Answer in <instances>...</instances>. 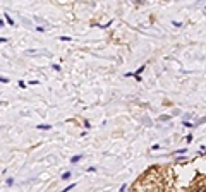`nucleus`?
Listing matches in <instances>:
<instances>
[{
  "label": "nucleus",
  "instance_id": "f257e3e1",
  "mask_svg": "<svg viewBox=\"0 0 206 192\" xmlns=\"http://www.w3.org/2000/svg\"><path fill=\"white\" fill-rule=\"evenodd\" d=\"M81 160H83V154H78V156H72L70 158V163H79Z\"/></svg>",
  "mask_w": 206,
  "mask_h": 192
},
{
  "label": "nucleus",
  "instance_id": "f03ea898",
  "mask_svg": "<svg viewBox=\"0 0 206 192\" xmlns=\"http://www.w3.org/2000/svg\"><path fill=\"white\" fill-rule=\"evenodd\" d=\"M39 131H50L52 129V125H48V123H41V125H38Z\"/></svg>",
  "mask_w": 206,
  "mask_h": 192
},
{
  "label": "nucleus",
  "instance_id": "7ed1b4c3",
  "mask_svg": "<svg viewBox=\"0 0 206 192\" xmlns=\"http://www.w3.org/2000/svg\"><path fill=\"white\" fill-rule=\"evenodd\" d=\"M70 175H72L70 172H65L64 175H62V180H69V178H70Z\"/></svg>",
  "mask_w": 206,
  "mask_h": 192
},
{
  "label": "nucleus",
  "instance_id": "20e7f679",
  "mask_svg": "<svg viewBox=\"0 0 206 192\" xmlns=\"http://www.w3.org/2000/svg\"><path fill=\"white\" fill-rule=\"evenodd\" d=\"M74 187H76V183H70V185H67V187H65V189H64L62 192H69V191H72Z\"/></svg>",
  "mask_w": 206,
  "mask_h": 192
},
{
  "label": "nucleus",
  "instance_id": "39448f33",
  "mask_svg": "<svg viewBox=\"0 0 206 192\" xmlns=\"http://www.w3.org/2000/svg\"><path fill=\"white\" fill-rule=\"evenodd\" d=\"M5 21H7V22H9L10 26H14V19H12V17H10V16H7V14H5Z\"/></svg>",
  "mask_w": 206,
  "mask_h": 192
},
{
  "label": "nucleus",
  "instance_id": "423d86ee",
  "mask_svg": "<svg viewBox=\"0 0 206 192\" xmlns=\"http://www.w3.org/2000/svg\"><path fill=\"white\" fill-rule=\"evenodd\" d=\"M59 40L60 41H72V38H70V36H60Z\"/></svg>",
  "mask_w": 206,
  "mask_h": 192
},
{
  "label": "nucleus",
  "instance_id": "0eeeda50",
  "mask_svg": "<svg viewBox=\"0 0 206 192\" xmlns=\"http://www.w3.org/2000/svg\"><path fill=\"white\" fill-rule=\"evenodd\" d=\"M143 72H144V67H139V69L136 71V76H139V74H143Z\"/></svg>",
  "mask_w": 206,
  "mask_h": 192
},
{
  "label": "nucleus",
  "instance_id": "6e6552de",
  "mask_svg": "<svg viewBox=\"0 0 206 192\" xmlns=\"http://www.w3.org/2000/svg\"><path fill=\"white\" fill-rule=\"evenodd\" d=\"M151 149H153V151H156V149H160V144H153V146H151Z\"/></svg>",
  "mask_w": 206,
  "mask_h": 192
},
{
  "label": "nucleus",
  "instance_id": "1a4fd4ad",
  "mask_svg": "<svg viewBox=\"0 0 206 192\" xmlns=\"http://www.w3.org/2000/svg\"><path fill=\"white\" fill-rule=\"evenodd\" d=\"M0 82H9V77H2L0 76Z\"/></svg>",
  "mask_w": 206,
  "mask_h": 192
},
{
  "label": "nucleus",
  "instance_id": "9d476101",
  "mask_svg": "<svg viewBox=\"0 0 206 192\" xmlns=\"http://www.w3.org/2000/svg\"><path fill=\"white\" fill-rule=\"evenodd\" d=\"M26 86H28V84H26V82H22V81H19V88H22V89H24V88H26Z\"/></svg>",
  "mask_w": 206,
  "mask_h": 192
},
{
  "label": "nucleus",
  "instance_id": "9b49d317",
  "mask_svg": "<svg viewBox=\"0 0 206 192\" xmlns=\"http://www.w3.org/2000/svg\"><path fill=\"white\" fill-rule=\"evenodd\" d=\"M36 31H38V33H43V31H45V28H43V26H38V28H36Z\"/></svg>",
  "mask_w": 206,
  "mask_h": 192
},
{
  "label": "nucleus",
  "instance_id": "f8f14e48",
  "mask_svg": "<svg viewBox=\"0 0 206 192\" xmlns=\"http://www.w3.org/2000/svg\"><path fill=\"white\" fill-rule=\"evenodd\" d=\"M52 67H53V69H55V71H60V65H59V64H53V65H52Z\"/></svg>",
  "mask_w": 206,
  "mask_h": 192
},
{
  "label": "nucleus",
  "instance_id": "ddd939ff",
  "mask_svg": "<svg viewBox=\"0 0 206 192\" xmlns=\"http://www.w3.org/2000/svg\"><path fill=\"white\" fill-rule=\"evenodd\" d=\"M184 125H186V127H189V129H191V127H194V125H192L191 122H184Z\"/></svg>",
  "mask_w": 206,
  "mask_h": 192
},
{
  "label": "nucleus",
  "instance_id": "4468645a",
  "mask_svg": "<svg viewBox=\"0 0 206 192\" xmlns=\"http://www.w3.org/2000/svg\"><path fill=\"white\" fill-rule=\"evenodd\" d=\"M126 189H127V183H124V185L120 187V192H126Z\"/></svg>",
  "mask_w": 206,
  "mask_h": 192
},
{
  "label": "nucleus",
  "instance_id": "2eb2a0df",
  "mask_svg": "<svg viewBox=\"0 0 206 192\" xmlns=\"http://www.w3.org/2000/svg\"><path fill=\"white\" fill-rule=\"evenodd\" d=\"M177 154H184V153H187V149H179V151H175Z\"/></svg>",
  "mask_w": 206,
  "mask_h": 192
},
{
  "label": "nucleus",
  "instance_id": "dca6fc26",
  "mask_svg": "<svg viewBox=\"0 0 206 192\" xmlns=\"http://www.w3.org/2000/svg\"><path fill=\"white\" fill-rule=\"evenodd\" d=\"M186 141H187V142L192 141V136H191V134H189V136H186Z\"/></svg>",
  "mask_w": 206,
  "mask_h": 192
},
{
  "label": "nucleus",
  "instance_id": "f3484780",
  "mask_svg": "<svg viewBox=\"0 0 206 192\" xmlns=\"http://www.w3.org/2000/svg\"><path fill=\"white\" fill-rule=\"evenodd\" d=\"M0 43H7V38H0Z\"/></svg>",
  "mask_w": 206,
  "mask_h": 192
},
{
  "label": "nucleus",
  "instance_id": "a211bd4d",
  "mask_svg": "<svg viewBox=\"0 0 206 192\" xmlns=\"http://www.w3.org/2000/svg\"><path fill=\"white\" fill-rule=\"evenodd\" d=\"M2 26H4V21L0 19V28H2Z\"/></svg>",
  "mask_w": 206,
  "mask_h": 192
},
{
  "label": "nucleus",
  "instance_id": "6ab92c4d",
  "mask_svg": "<svg viewBox=\"0 0 206 192\" xmlns=\"http://www.w3.org/2000/svg\"><path fill=\"white\" fill-rule=\"evenodd\" d=\"M0 105H4V103H2V101H0Z\"/></svg>",
  "mask_w": 206,
  "mask_h": 192
}]
</instances>
